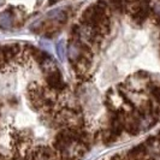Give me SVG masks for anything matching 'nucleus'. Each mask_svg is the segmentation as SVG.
Here are the masks:
<instances>
[{"mask_svg": "<svg viewBox=\"0 0 160 160\" xmlns=\"http://www.w3.org/2000/svg\"><path fill=\"white\" fill-rule=\"evenodd\" d=\"M13 24V15L11 11H4L0 13V28L8 29Z\"/></svg>", "mask_w": 160, "mask_h": 160, "instance_id": "1", "label": "nucleus"}, {"mask_svg": "<svg viewBox=\"0 0 160 160\" xmlns=\"http://www.w3.org/2000/svg\"><path fill=\"white\" fill-rule=\"evenodd\" d=\"M4 1H5V0H0V6H1L2 4H4Z\"/></svg>", "mask_w": 160, "mask_h": 160, "instance_id": "3", "label": "nucleus"}, {"mask_svg": "<svg viewBox=\"0 0 160 160\" xmlns=\"http://www.w3.org/2000/svg\"><path fill=\"white\" fill-rule=\"evenodd\" d=\"M57 1H59V0H49V4H53V2H57Z\"/></svg>", "mask_w": 160, "mask_h": 160, "instance_id": "2", "label": "nucleus"}]
</instances>
